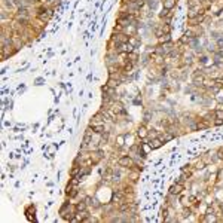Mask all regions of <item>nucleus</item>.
<instances>
[{
  "label": "nucleus",
  "mask_w": 223,
  "mask_h": 223,
  "mask_svg": "<svg viewBox=\"0 0 223 223\" xmlns=\"http://www.w3.org/2000/svg\"><path fill=\"white\" fill-rule=\"evenodd\" d=\"M76 195H78V192H76V189H74L73 192H70V196H72V198H73V196H76Z\"/></svg>",
  "instance_id": "18"
},
{
  "label": "nucleus",
  "mask_w": 223,
  "mask_h": 223,
  "mask_svg": "<svg viewBox=\"0 0 223 223\" xmlns=\"http://www.w3.org/2000/svg\"><path fill=\"white\" fill-rule=\"evenodd\" d=\"M122 198H123L122 193H115V195H113V199H115V201H121Z\"/></svg>",
  "instance_id": "12"
},
{
  "label": "nucleus",
  "mask_w": 223,
  "mask_h": 223,
  "mask_svg": "<svg viewBox=\"0 0 223 223\" xmlns=\"http://www.w3.org/2000/svg\"><path fill=\"white\" fill-rule=\"evenodd\" d=\"M216 116H217L219 119H222V121H223V112H222V110H217V112H216Z\"/></svg>",
  "instance_id": "13"
},
{
  "label": "nucleus",
  "mask_w": 223,
  "mask_h": 223,
  "mask_svg": "<svg viewBox=\"0 0 223 223\" xmlns=\"http://www.w3.org/2000/svg\"><path fill=\"white\" fill-rule=\"evenodd\" d=\"M182 189H183V186L180 183H177V184H174V186L170 187V193H171V195H178V193L182 192Z\"/></svg>",
  "instance_id": "1"
},
{
  "label": "nucleus",
  "mask_w": 223,
  "mask_h": 223,
  "mask_svg": "<svg viewBox=\"0 0 223 223\" xmlns=\"http://www.w3.org/2000/svg\"><path fill=\"white\" fill-rule=\"evenodd\" d=\"M132 67H134V64H132V63H127L125 66H123V72L129 73V72L132 70Z\"/></svg>",
  "instance_id": "9"
},
{
  "label": "nucleus",
  "mask_w": 223,
  "mask_h": 223,
  "mask_svg": "<svg viewBox=\"0 0 223 223\" xmlns=\"http://www.w3.org/2000/svg\"><path fill=\"white\" fill-rule=\"evenodd\" d=\"M176 3H177V0H164V9L171 10L176 6Z\"/></svg>",
  "instance_id": "3"
},
{
  "label": "nucleus",
  "mask_w": 223,
  "mask_h": 223,
  "mask_svg": "<svg viewBox=\"0 0 223 223\" xmlns=\"http://www.w3.org/2000/svg\"><path fill=\"white\" fill-rule=\"evenodd\" d=\"M76 208H78L79 211H85V208H86V202H79V204L76 205Z\"/></svg>",
  "instance_id": "10"
},
{
  "label": "nucleus",
  "mask_w": 223,
  "mask_h": 223,
  "mask_svg": "<svg viewBox=\"0 0 223 223\" xmlns=\"http://www.w3.org/2000/svg\"><path fill=\"white\" fill-rule=\"evenodd\" d=\"M207 61H208V58H207V57H201V58H199V63H201V64H207Z\"/></svg>",
  "instance_id": "16"
},
{
  "label": "nucleus",
  "mask_w": 223,
  "mask_h": 223,
  "mask_svg": "<svg viewBox=\"0 0 223 223\" xmlns=\"http://www.w3.org/2000/svg\"><path fill=\"white\" fill-rule=\"evenodd\" d=\"M138 135H141V137L146 135V129H144V128H140V129H138Z\"/></svg>",
  "instance_id": "15"
},
{
  "label": "nucleus",
  "mask_w": 223,
  "mask_h": 223,
  "mask_svg": "<svg viewBox=\"0 0 223 223\" xmlns=\"http://www.w3.org/2000/svg\"><path fill=\"white\" fill-rule=\"evenodd\" d=\"M198 45H199V40H198L196 37H193V39L189 42V46H191V48H193V49H196V48H198Z\"/></svg>",
  "instance_id": "7"
},
{
  "label": "nucleus",
  "mask_w": 223,
  "mask_h": 223,
  "mask_svg": "<svg viewBox=\"0 0 223 223\" xmlns=\"http://www.w3.org/2000/svg\"><path fill=\"white\" fill-rule=\"evenodd\" d=\"M18 17H28V8H18Z\"/></svg>",
  "instance_id": "5"
},
{
  "label": "nucleus",
  "mask_w": 223,
  "mask_h": 223,
  "mask_svg": "<svg viewBox=\"0 0 223 223\" xmlns=\"http://www.w3.org/2000/svg\"><path fill=\"white\" fill-rule=\"evenodd\" d=\"M217 46L219 48H223V39H217Z\"/></svg>",
  "instance_id": "17"
},
{
  "label": "nucleus",
  "mask_w": 223,
  "mask_h": 223,
  "mask_svg": "<svg viewBox=\"0 0 223 223\" xmlns=\"http://www.w3.org/2000/svg\"><path fill=\"white\" fill-rule=\"evenodd\" d=\"M5 5L8 6L9 9H12V8H14V3H12V2H9V0H5Z\"/></svg>",
  "instance_id": "14"
},
{
  "label": "nucleus",
  "mask_w": 223,
  "mask_h": 223,
  "mask_svg": "<svg viewBox=\"0 0 223 223\" xmlns=\"http://www.w3.org/2000/svg\"><path fill=\"white\" fill-rule=\"evenodd\" d=\"M128 43H131L132 46H138V45H140V40H137V39H134V37H132V39H129V40H128Z\"/></svg>",
  "instance_id": "11"
},
{
  "label": "nucleus",
  "mask_w": 223,
  "mask_h": 223,
  "mask_svg": "<svg viewBox=\"0 0 223 223\" xmlns=\"http://www.w3.org/2000/svg\"><path fill=\"white\" fill-rule=\"evenodd\" d=\"M161 144H162L161 138H155L153 141H150V147H152V149H158V147H161Z\"/></svg>",
  "instance_id": "6"
},
{
  "label": "nucleus",
  "mask_w": 223,
  "mask_h": 223,
  "mask_svg": "<svg viewBox=\"0 0 223 223\" xmlns=\"http://www.w3.org/2000/svg\"><path fill=\"white\" fill-rule=\"evenodd\" d=\"M131 164H132V161H131L129 156H123V158L119 159V165H121V167H129Z\"/></svg>",
  "instance_id": "2"
},
{
  "label": "nucleus",
  "mask_w": 223,
  "mask_h": 223,
  "mask_svg": "<svg viewBox=\"0 0 223 223\" xmlns=\"http://www.w3.org/2000/svg\"><path fill=\"white\" fill-rule=\"evenodd\" d=\"M92 129H94V132H97V134H103V132H104V125H103V123H98V125L94 123Z\"/></svg>",
  "instance_id": "4"
},
{
  "label": "nucleus",
  "mask_w": 223,
  "mask_h": 223,
  "mask_svg": "<svg viewBox=\"0 0 223 223\" xmlns=\"http://www.w3.org/2000/svg\"><path fill=\"white\" fill-rule=\"evenodd\" d=\"M147 2V5L150 9H156V6H158V0H146Z\"/></svg>",
  "instance_id": "8"
}]
</instances>
